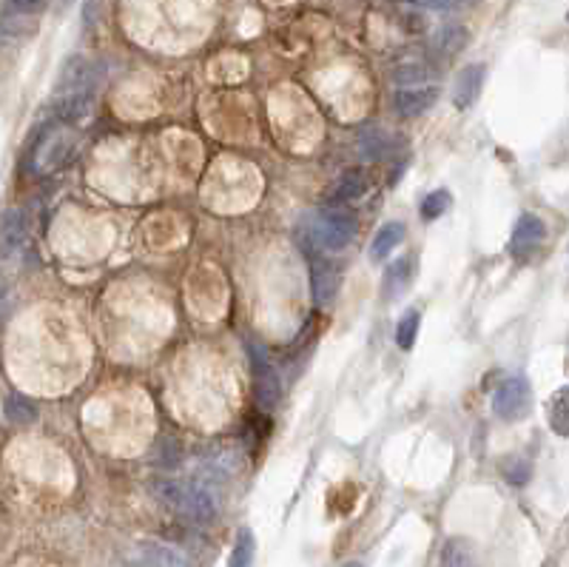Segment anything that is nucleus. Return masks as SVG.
Returning <instances> with one entry per match:
<instances>
[{"mask_svg": "<svg viewBox=\"0 0 569 567\" xmlns=\"http://www.w3.org/2000/svg\"><path fill=\"white\" fill-rule=\"evenodd\" d=\"M154 499L188 522L208 524L217 519V496L205 479H154Z\"/></svg>", "mask_w": 569, "mask_h": 567, "instance_id": "f257e3e1", "label": "nucleus"}, {"mask_svg": "<svg viewBox=\"0 0 569 567\" xmlns=\"http://www.w3.org/2000/svg\"><path fill=\"white\" fill-rule=\"evenodd\" d=\"M94 69L86 63L83 54H71L66 57V63L57 77V89H54V111L63 123H81L89 117L94 106Z\"/></svg>", "mask_w": 569, "mask_h": 567, "instance_id": "f03ea898", "label": "nucleus"}, {"mask_svg": "<svg viewBox=\"0 0 569 567\" xmlns=\"http://www.w3.org/2000/svg\"><path fill=\"white\" fill-rule=\"evenodd\" d=\"M359 231V220L356 214H350L345 208H330V211H322L313 217V226H310V240L317 248L322 251H342L353 243V237H356Z\"/></svg>", "mask_w": 569, "mask_h": 567, "instance_id": "7ed1b4c3", "label": "nucleus"}, {"mask_svg": "<svg viewBox=\"0 0 569 567\" xmlns=\"http://www.w3.org/2000/svg\"><path fill=\"white\" fill-rule=\"evenodd\" d=\"M245 348H248V357H251V365H253V377H257L260 405L262 408H273V405H277V399H280V377H277V370L270 368L265 348L257 340H248Z\"/></svg>", "mask_w": 569, "mask_h": 567, "instance_id": "20e7f679", "label": "nucleus"}, {"mask_svg": "<svg viewBox=\"0 0 569 567\" xmlns=\"http://www.w3.org/2000/svg\"><path fill=\"white\" fill-rule=\"evenodd\" d=\"M526 405H529V382L524 377L504 380L493 397V410L501 419H518Z\"/></svg>", "mask_w": 569, "mask_h": 567, "instance_id": "39448f33", "label": "nucleus"}, {"mask_svg": "<svg viewBox=\"0 0 569 567\" xmlns=\"http://www.w3.org/2000/svg\"><path fill=\"white\" fill-rule=\"evenodd\" d=\"M310 260V291L319 305H327L339 291V268L325 257H308Z\"/></svg>", "mask_w": 569, "mask_h": 567, "instance_id": "423d86ee", "label": "nucleus"}, {"mask_svg": "<svg viewBox=\"0 0 569 567\" xmlns=\"http://www.w3.org/2000/svg\"><path fill=\"white\" fill-rule=\"evenodd\" d=\"M26 245V217L21 208H9L0 217V260L14 257Z\"/></svg>", "mask_w": 569, "mask_h": 567, "instance_id": "0eeeda50", "label": "nucleus"}, {"mask_svg": "<svg viewBox=\"0 0 569 567\" xmlns=\"http://www.w3.org/2000/svg\"><path fill=\"white\" fill-rule=\"evenodd\" d=\"M126 567H188V559L168 544H140L137 553L126 562Z\"/></svg>", "mask_w": 569, "mask_h": 567, "instance_id": "6e6552de", "label": "nucleus"}, {"mask_svg": "<svg viewBox=\"0 0 569 567\" xmlns=\"http://www.w3.org/2000/svg\"><path fill=\"white\" fill-rule=\"evenodd\" d=\"M439 101V89L436 86H410V89H399L394 97V106L402 117H422L424 111L433 109V103Z\"/></svg>", "mask_w": 569, "mask_h": 567, "instance_id": "1a4fd4ad", "label": "nucleus"}, {"mask_svg": "<svg viewBox=\"0 0 569 567\" xmlns=\"http://www.w3.org/2000/svg\"><path fill=\"white\" fill-rule=\"evenodd\" d=\"M484 63H469L459 72L456 77V86H453V103L459 109H469L476 103V97L481 94V86H484Z\"/></svg>", "mask_w": 569, "mask_h": 567, "instance_id": "9d476101", "label": "nucleus"}, {"mask_svg": "<svg viewBox=\"0 0 569 567\" xmlns=\"http://www.w3.org/2000/svg\"><path fill=\"white\" fill-rule=\"evenodd\" d=\"M71 149H74V134L57 131V134H52V140L41 149V154H37V163H41V168H54L69 158Z\"/></svg>", "mask_w": 569, "mask_h": 567, "instance_id": "9b49d317", "label": "nucleus"}, {"mask_svg": "<svg viewBox=\"0 0 569 567\" xmlns=\"http://www.w3.org/2000/svg\"><path fill=\"white\" fill-rule=\"evenodd\" d=\"M544 223L536 217V214H524V217L516 223V228H513V248L516 251H529L533 245H538L541 240H544Z\"/></svg>", "mask_w": 569, "mask_h": 567, "instance_id": "f8f14e48", "label": "nucleus"}, {"mask_svg": "<svg viewBox=\"0 0 569 567\" xmlns=\"http://www.w3.org/2000/svg\"><path fill=\"white\" fill-rule=\"evenodd\" d=\"M404 240V226L402 223H387L379 234L376 240H373V248H370V257L382 263L384 257H390V251H396Z\"/></svg>", "mask_w": 569, "mask_h": 567, "instance_id": "ddd939ff", "label": "nucleus"}, {"mask_svg": "<svg viewBox=\"0 0 569 567\" xmlns=\"http://www.w3.org/2000/svg\"><path fill=\"white\" fill-rule=\"evenodd\" d=\"M410 280H413V274H410V257H402V260H396L394 265H390V268L384 271L382 294H384V297H396V294H402V291L410 285Z\"/></svg>", "mask_w": 569, "mask_h": 567, "instance_id": "4468645a", "label": "nucleus"}, {"mask_svg": "<svg viewBox=\"0 0 569 567\" xmlns=\"http://www.w3.org/2000/svg\"><path fill=\"white\" fill-rule=\"evenodd\" d=\"M367 191V178L362 171H345L342 178L337 180V191H333V200L337 203H347V200H356Z\"/></svg>", "mask_w": 569, "mask_h": 567, "instance_id": "2eb2a0df", "label": "nucleus"}, {"mask_svg": "<svg viewBox=\"0 0 569 567\" xmlns=\"http://www.w3.org/2000/svg\"><path fill=\"white\" fill-rule=\"evenodd\" d=\"M546 410H549V425H553V431L558 437H566L569 434V397H566V388L555 390V397L549 399Z\"/></svg>", "mask_w": 569, "mask_h": 567, "instance_id": "dca6fc26", "label": "nucleus"}, {"mask_svg": "<svg viewBox=\"0 0 569 567\" xmlns=\"http://www.w3.org/2000/svg\"><path fill=\"white\" fill-rule=\"evenodd\" d=\"M419 325H422V314L419 311H404V317L399 320V331H396V342L402 351H410L416 345V337H419Z\"/></svg>", "mask_w": 569, "mask_h": 567, "instance_id": "f3484780", "label": "nucleus"}, {"mask_svg": "<svg viewBox=\"0 0 569 567\" xmlns=\"http://www.w3.org/2000/svg\"><path fill=\"white\" fill-rule=\"evenodd\" d=\"M450 203H453V197H450V191H444V188H439V191H433V194H427L424 197V203H422V217L430 223V220H439L441 214L450 208Z\"/></svg>", "mask_w": 569, "mask_h": 567, "instance_id": "a211bd4d", "label": "nucleus"}, {"mask_svg": "<svg viewBox=\"0 0 569 567\" xmlns=\"http://www.w3.org/2000/svg\"><path fill=\"white\" fill-rule=\"evenodd\" d=\"M6 417L12 422H32L37 417V408L21 394H9L6 397Z\"/></svg>", "mask_w": 569, "mask_h": 567, "instance_id": "6ab92c4d", "label": "nucleus"}, {"mask_svg": "<svg viewBox=\"0 0 569 567\" xmlns=\"http://www.w3.org/2000/svg\"><path fill=\"white\" fill-rule=\"evenodd\" d=\"M253 536H251V531H240V536H237V544H233V551H231V567H251V562H253Z\"/></svg>", "mask_w": 569, "mask_h": 567, "instance_id": "aec40b11", "label": "nucleus"}, {"mask_svg": "<svg viewBox=\"0 0 569 567\" xmlns=\"http://www.w3.org/2000/svg\"><path fill=\"white\" fill-rule=\"evenodd\" d=\"M467 43V32L461 26H444L436 37V46L444 52V54H453L459 52L461 46Z\"/></svg>", "mask_w": 569, "mask_h": 567, "instance_id": "412c9836", "label": "nucleus"}, {"mask_svg": "<svg viewBox=\"0 0 569 567\" xmlns=\"http://www.w3.org/2000/svg\"><path fill=\"white\" fill-rule=\"evenodd\" d=\"M444 567H476V562H473V556H469L464 542L453 539L444 547Z\"/></svg>", "mask_w": 569, "mask_h": 567, "instance_id": "4be33fe9", "label": "nucleus"}, {"mask_svg": "<svg viewBox=\"0 0 569 567\" xmlns=\"http://www.w3.org/2000/svg\"><path fill=\"white\" fill-rule=\"evenodd\" d=\"M394 81H396L402 89H410V86H424V81H427V72H424V66H419V63H407V66H399V69L394 72Z\"/></svg>", "mask_w": 569, "mask_h": 567, "instance_id": "5701e85b", "label": "nucleus"}, {"mask_svg": "<svg viewBox=\"0 0 569 567\" xmlns=\"http://www.w3.org/2000/svg\"><path fill=\"white\" fill-rule=\"evenodd\" d=\"M407 4L419 9H430V12H453L459 6L476 4V0H407Z\"/></svg>", "mask_w": 569, "mask_h": 567, "instance_id": "b1692460", "label": "nucleus"}, {"mask_svg": "<svg viewBox=\"0 0 569 567\" xmlns=\"http://www.w3.org/2000/svg\"><path fill=\"white\" fill-rule=\"evenodd\" d=\"M12 4L17 9H24V12H34V9H41L43 6V0H12Z\"/></svg>", "mask_w": 569, "mask_h": 567, "instance_id": "393cba45", "label": "nucleus"}, {"mask_svg": "<svg viewBox=\"0 0 569 567\" xmlns=\"http://www.w3.org/2000/svg\"><path fill=\"white\" fill-rule=\"evenodd\" d=\"M345 567H362V564H356V562H350V564H345Z\"/></svg>", "mask_w": 569, "mask_h": 567, "instance_id": "a878e982", "label": "nucleus"}, {"mask_svg": "<svg viewBox=\"0 0 569 567\" xmlns=\"http://www.w3.org/2000/svg\"><path fill=\"white\" fill-rule=\"evenodd\" d=\"M0 300H4V285H0Z\"/></svg>", "mask_w": 569, "mask_h": 567, "instance_id": "bb28decb", "label": "nucleus"}, {"mask_svg": "<svg viewBox=\"0 0 569 567\" xmlns=\"http://www.w3.org/2000/svg\"><path fill=\"white\" fill-rule=\"evenodd\" d=\"M66 6H69V0H63V9H66Z\"/></svg>", "mask_w": 569, "mask_h": 567, "instance_id": "cd10ccee", "label": "nucleus"}]
</instances>
